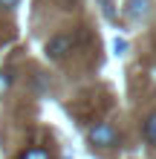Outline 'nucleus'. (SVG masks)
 I'll return each instance as SVG.
<instances>
[{
    "label": "nucleus",
    "instance_id": "f257e3e1",
    "mask_svg": "<svg viewBox=\"0 0 156 159\" xmlns=\"http://www.w3.org/2000/svg\"><path fill=\"white\" fill-rule=\"evenodd\" d=\"M90 142L96 148H116L118 145V130L110 125V121H98V125L90 130Z\"/></svg>",
    "mask_w": 156,
    "mask_h": 159
},
{
    "label": "nucleus",
    "instance_id": "f03ea898",
    "mask_svg": "<svg viewBox=\"0 0 156 159\" xmlns=\"http://www.w3.org/2000/svg\"><path fill=\"white\" fill-rule=\"evenodd\" d=\"M72 46H75V35L72 32H58V35H52V38L47 41V55L49 58H61V55H67Z\"/></svg>",
    "mask_w": 156,
    "mask_h": 159
},
{
    "label": "nucleus",
    "instance_id": "7ed1b4c3",
    "mask_svg": "<svg viewBox=\"0 0 156 159\" xmlns=\"http://www.w3.org/2000/svg\"><path fill=\"white\" fill-rule=\"evenodd\" d=\"M145 12H148V0H130V3H127V15H130L133 20L145 17Z\"/></svg>",
    "mask_w": 156,
    "mask_h": 159
},
{
    "label": "nucleus",
    "instance_id": "20e7f679",
    "mask_svg": "<svg viewBox=\"0 0 156 159\" xmlns=\"http://www.w3.org/2000/svg\"><path fill=\"white\" fill-rule=\"evenodd\" d=\"M145 142H148V145H156V113L145 121Z\"/></svg>",
    "mask_w": 156,
    "mask_h": 159
},
{
    "label": "nucleus",
    "instance_id": "39448f33",
    "mask_svg": "<svg viewBox=\"0 0 156 159\" xmlns=\"http://www.w3.org/2000/svg\"><path fill=\"white\" fill-rule=\"evenodd\" d=\"M20 159H52L43 148H29V151H23L20 153Z\"/></svg>",
    "mask_w": 156,
    "mask_h": 159
},
{
    "label": "nucleus",
    "instance_id": "423d86ee",
    "mask_svg": "<svg viewBox=\"0 0 156 159\" xmlns=\"http://www.w3.org/2000/svg\"><path fill=\"white\" fill-rule=\"evenodd\" d=\"M15 6H17V0H0V9H6V12H12Z\"/></svg>",
    "mask_w": 156,
    "mask_h": 159
}]
</instances>
